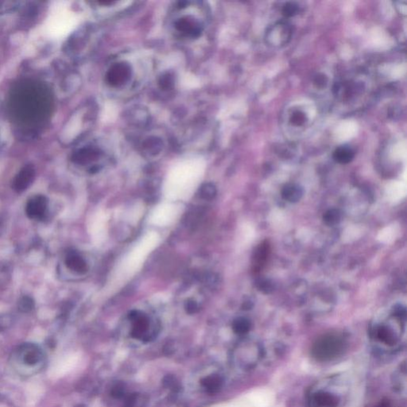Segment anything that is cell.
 Wrapping results in <instances>:
<instances>
[{"label":"cell","instance_id":"cell-17","mask_svg":"<svg viewBox=\"0 0 407 407\" xmlns=\"http://www.w3.org/2000/svg\"><path fill=\"white\" fill-rule=\"evenodd\" d=\"M147 400L140 394H130L127 398L125 407H146Z\"/></svg>","mask_w":407,"mask_h":407},{"label":"cell","instance_id":"cell-6","mask_svg":"<svg viewBox=\"0 0 407 407\" xmlns=\"http://www.w3.org/2000/svg\"><path fill=\"white\" fill-rule=\"evenodd\" d=\"M310 403L311 407H339L341 398L328 390L319 389L310 395Z\"/></svg>","mask_w":407,"mask_h":407},{"label":"cell","instance_id":"cell-18","mask_svg":"<svg viewBox=\"0 0 407 407\" xmlns=\"http://www.w3.org/2000/svg\"><path fill=\"white\" fill-rule=\"evenodd\" d=\"M268 254H269V246H268L267 244H262L259 247V248L257 250L256 254H255V258L258 267H260L266 262Z\"/></svg>","mask_w":407,"mask_h":407},{"label":"cell","instance_id":"cell-4","mask_svg":"<svg viewBox=\"0 0 407 407\" xmlns=\"http://www.w3.org/2000/svg\"><path fill=\"white\" fill-rule=\"evenodd\" d=\"M130 321L132 322L131 335L133 337L143 341H150L154 336L150 332L151 322L145 314L140 311H132L129 315Z\"/></svg>","mask_w":407,"mask_h":407},{"label":"cell","instance_id":"cell-9","mask_svg":"<svg viewBox=\"0 0 407 407\" xmlns=\"http://www.w3.org/2000/svg\"><path fill=\"white\" fill-rule=\"evenodd\" d=\"M35 171L32 165H26L14 178L12 188L17 193L26 190L35 179Z\"/></svg>","mask_w":407,"mask_h":407},{"label":"cell","instance_id":"cell-7","mask_svg":"<svg viewBox=\"0 0 407 407\" xmlns=\"http://www.w3.org/2000/svg\"><path fill=\"white\" fill-rule=\"evenodd\" d=\"M48 203V199L43 195L33 196L26 204V216L33 220H43L47 211Z\"/></svg>","mask_w":407,"mask_h":407},{"label":"cell","instance_id":"cell-2","mask_svg":"<svg viewBox=\"0 0 407 407\" xmlns=\"http://www.w3.org/2000/svg\"><path fill=\"white\" fill-rule=\"evenodd\" d=\"M293 35V28L289 22L279 21L269 26L265 33V42L273 48H282L288 44Z\"/></svg>","mask_w":407,"mask_h":407},{"label":"cell","instance_id":"cell-1","mask_svg":"<svg viewBox=\"0 0 407 407\" xmlns=\"http://www.w3.org/2000/svg\"><path fill=\"white\" fill-rule=\"evenodd\" d=\"M346 341L338 334L329 333L321 336L312 347V356L319 362H328L343 355Z\"/></svg>","mask_w":407,"mask_h":407},{"label":"cell","instance_id":"cell-5","mask_svg":"<svg viewBox=\"0 0 407 407\" xmlns=\"http://www.w3.org/2000/svg\"><path fill=\"white\" fill-rule=\"evenodd\" d=\"M131 76V68L127 62L114 64L107 73L106 81L112 87H119L124 85L130 80Z\"/></svg>","mask_w":407,"mask_h":407},{"label":"cell","instance_id":"cell-22","mask_svg":"<svg viewBox=\"0 0 407 407\" xmlns=\"http://www.w3.org/2000/svg\"><path fill=\"white\" fill-rule=\"evenodd\" d=\"M161 142L160 140H157L156 138L154 139H150L146 142L145 147L147 152L150 154H155L156 153L159 152L160 150L161 149Z\"/></svg>","mask_w":407,"mask_h":407},{"label":"cell","instance_id":"cell-3","mask_svg":"<svg viewBox=\"0 0 407 407\" xmlns=\"http://www.w3.org/2000/svg\"><path fill=\"white\" fill-rule=\"evenodd\" d=\"M17 356L23 366L32 369H37L42 367L44 360L43 351L37 345L26 344L19 349Z\"/></svg>","mask_w":407,"mask_h":407},{"label":"cell","instance_id":"cell-12","mask_svg":"<svg viewBox=\"0 0 407 407\" xmlns=\"http://www.w3.org/2000/svg\"><path fill=\"white\" fill-rule=\"evenodd\" d=\"M355 151L350 146L343 145L337 147L333 153V158L336 162L348 164L353 160Z\"/></svg>","mask_w":407,"mask_h":407},{"label":"cell","instance_id":"cell-24","mask_svg":"<svg viewBox=\"0 0 407 407\" xmlns=\"http://www.w3.org/2000/svg\"><path fill=\"white\" fill-rule=\"evenodd\" d=\"M325 222L328 224H335L340 220V213L336 210H329L324 216Z\"/></svg>","mask_w":407,"mask_h":407},{"label":"cell","instance_id":"cell-28","mask_svg":"<svg viewBox=\"0 0 407 407\" xmlns=\"http://www.w3.org/2000/svg\"><path fill=\"white\" fill-rule=\"evenodd\" d=\"M394 8L397 10L400 15L405 16L407 14V2L406 1H396L394 3Z\"/></svg>","mask_w":407,"mask_h":407},{"label":"cell","instance_id":"cell-8","mask_svg":"<svg viewBox=\"0 0 407 407\" xmlns=\"http://www.w3.org/2000/svg\"><path fill=\"white\" fill-rule=\"evenodd\" d=\"M175 29L185 37L197 38L202 31V26L196 19L183 17L175 22Z\"/></svg>","mask_w":407,"mask_h":407},{"label":"cell","instance_id":"cell-16","mask_svg":"<svg viewBox=\"0 0 407 407\" xmlns=\"http://www.w3.org/2000/svg\"><path fill=\"white\" fill-rule=\"evenodd\" d=\"M233 330L239 335H244L249 332L251 328V323L245 318H238L233 323Z\"/></svg>","mask_w":407,"mask_h":407},{"label":"cell","instance_id":"cell-30","mask_svg":"<svg viewBox=\"0 0 407 407\" xmlns=\"http://www.w3.org/2000/svg\"><path fill=\"white\" fill-rule=\"evenodd\" d=\"M327 82H328V79H327V77H325V75H323V74H318V75L316 76L315 79H314V85H315L317 88H323V87H325V85H327Z\"/></svg>","mask_w":407,"mask_h":407},{"label":"cell","instance_id":"cell-27","mask_svg":"<svg viewBox=\"0 0 407 407\" xmlns=\"http://www.w3.org/2000/svg\"><path fill=\"white\" fill-rule=\"evenodd\" d=\"M112 395L116 398H123L125 395L124 386L122 384H117L112 389Z\"/></svg>","mask_w":407,"mask_h":407},{"label":"cell","instance_id":"cell-14","mask_svg":"<svg viewBox=\"0 0 407 407\" xmlns=\"http://www.w3.org/2000/svg\"><path fill=\"white\" fill-rule=\"evenodd\" d=\"M376 338L381 343L384 344L388 347L396 345L397 341H398L395 334L391 328L385 326L380 327L378 328V330L376 331Z\"/></svg>","mask_w":407,"mask_h":407},{"label":"cell","instance_id":"cell-26","mask_svg":"<svg viewBox=\"0 0 407 407\" xmlns=\"http://www.w3.org/2000/svg\"><path fill=\"white\" fill-rule=\"evenodd\" d=\"M12 323V317L8 314L0 315V331L5 330L6 328L11 326Z\"/></svg>","mask_w":407,"mask_h":407},{"label":"cell","instance_id":"cell-23","mask_svg":"<svg viewBox=\"0 0 407 407\" xmlns=\"http://www.w3.org/2000/svg\"><path fill=\"white\" fill-rule=\"evenodd\" d=\"M290 120L292 124L295 125V126H301L307 122V116L304 115V112H301V111H296L292 114Z\"/></svg>","mask_w":407,"mask_h":407},{"label":"cell","instance_id":"cell-20","mask_svg":"<svg viewBox=\"0 0 407 407\" xmlns=\"http://www.w3.org/2000/svg\"><path fill=\"white\" fill-rule=\"evenodd\" d=\"M283 15L286 18H291L295 16L300 12V6L295 2H288L284 4L283 10Z\"/></svg>","mask_w":407,"mask_h":407},{"label":"cell","instance_id":"cell-11","mask_svg":"<svg viewBox=\"0 0 407 407\" xmlns=\"http://www.w3.org/2000/svg\"><path fill=\"white\" fill-rule=\"evenodd\" d=\"M65 265L70 270L77 273L84 274L88 270L86 261L75 251H71L66 255Z\"/></svg>","mask_w":407,"mask_h":407},{"label":"cell","instance_id":"cell-29","mask_svg":"<svg viewBox=\"0 0 407 407\" xmlns=\"http://www.w3.org/2000/svg\"><path fill=\"white\" fill-rule=\"evenodd\" d=\"M185 310L189 314H196L198 311V304L193 300H189L185 303Z\"/></svg>","mask_w":407,"mask_h":407},{"label":"cell","instance_id":"cell-21","mask_svg":"<svg viewBox=\"0 0 407 407\" xmlns=\"http://www.w3.org/2000/svg\"><path fill=\"white\" fill-rule=\"evenodd\" d=\"M216 193H217L216 188L211 183L205 184L202 185L200 189V196L206 200H211L216 196Z\"/></svg>","mask_w":407,"mask_h":407},{"label":"cell","instance_id":"cell-31","mask_svg":"<svg viewBox=\"0 0 407 407\" xmlns=\"http://www.w3.org/2000/svg\"><path fill=\"white\" fill-rule=\"evenodd\" d=\"M376 407H392V405H391V402H389V400L384 399L382 400L381 402L378 403Z\"/></svg>","mask_w":407,"mask_h":407},{"label":"cell","instance_id":"cell-10","mask_svg":"<svg viewBox=\"0 0 407 407\" xmlns=\"http://www.w3.org/2000/svg\"><path fill=\"white\" fill-rule=\"evenodd\" d=\"M101 153L99 149L95 147H88L81 149L74 154L73 160L74 162L80 165H86L95 161L99 158Z\"/></svg>","mask_w":407,"mask_h":407},{"label":"cell","instance_id":"cell-13","mask_svg":"<svg viewBox=\"0 0 407 407\" xmlns=\"http://www.w3.org/2000/svg\"><path fill=\"white\" fill-rule=\"evenodd\" d=\"M201 385L209 394H217L222 387L223 380L217 375H211L201 380Z\"/></svg>","mask_w":407,"mask_h":407},{"label":"cell","instance_id":"cell-19","mask_svg":"<svg viewBox=\"0 0 407 407\" xmlns=\"http://www.w3.org/2000/svg\"><path fill=\"white\" fill-rule=\"evenodd\" d=\"M35 303L33 299L29 296H23L19 299L18 307L21 312L29 313L35 308Z\"/></svg>","mask_w":407,"mask_h":407},{"label":"cell","instance_id":"cell-25","mask_svg":"<svg viewBox=\"0 0 407 407\" xmlns=\"http://www.w3.org/2000/svg\"><path fill=\"white\" fill-rule=\"evenodd\" d=\"M159 84L161 85V88L168 89V88H171L174 85V78H173L171 74H165V75H163L161 77Z\"/></svg>","mask_w":407,"mask_h":407},{"label":"cell","instance_id":"cell-15","mask_svg":"<svg viewBox=\"0 0 407 407\" xmlns=\"http://www.w3.org/2000/svg\"><path fill=\"white\" fill-rule=\"evenodd\" d=\"M302 190L296 185H286L283 190V196L285 200L290 202L297 201L301 198Z\"/></svg>","mask_w":407,"mask_h":407}]
</instances>
